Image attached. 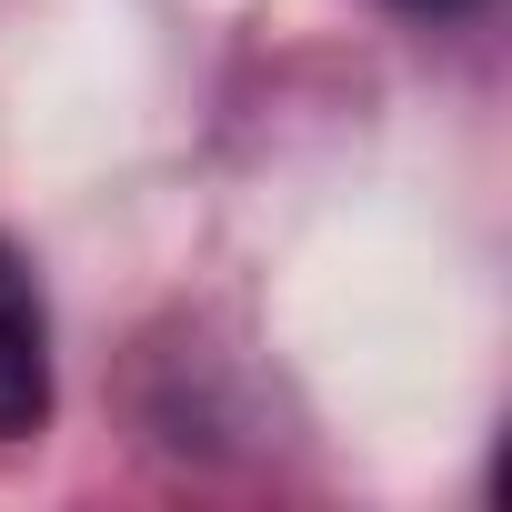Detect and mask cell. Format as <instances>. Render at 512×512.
Segmentation results:
<instances>
[{
    "mask_svg": "<svg viewBox=\"0 0 512 512\" xmlns=\"http://www.w3.org/2000/svg\"><path fill=\"white\" fill-rule=\"evenodd\" d=\"M41 412H51V322H41L21 251L0 241V442L41 432Z\"/></svg>",
    "mask_w": 512,
    "mask_h": 512,
    "instance_id": "1",
    "label": "cell"
},
{
    "mask_svg": "<svg viewBox=\"0 0 512 512\" xmlns=\"http://www.w3.org/2000/svg\"><path fill=\"white\" fill-rule=\"evenodd\" d=\"M402 11H462V0H402Z\"/></svg>",
    "mask_w": 512,
    "mask_h": 512,
    "instance_id": "2",
    "label": "cell"
}]
</instances>
